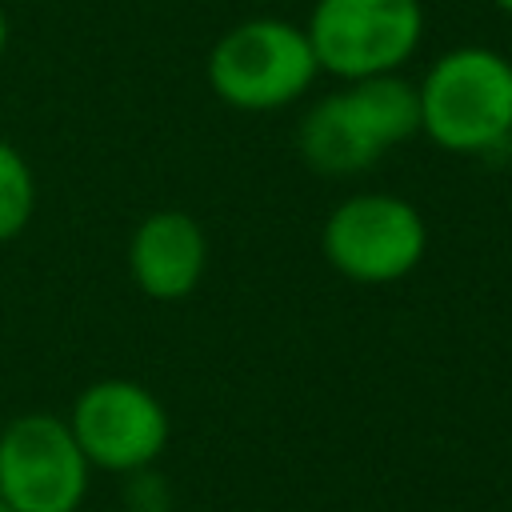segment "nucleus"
<instances>
[{
    "mask_svg": "<svg viewBox=\"0 0 512 512\" xmlns=\"http://www.w3.org/2000/svg\"><path fill=\"white\" fill-rule=\"evenodd\" d=\"M420 136V96L400 72L344 80L308 104L296 128L304 164L320 176H360L396 144Z\"/></svg>",
    "mask_w": 512,
    "mask_h": 512,
    "instance_id": "nucleus-1",
    "label": "nucleus"
},
{
    "mask_svg": "<svg viewBox=\"0 0 512 512\" xmlns=\"http://www.w3.org/2000/svg\"><path fill=\"white\" fill-rule=\"evenodd\" d=\"M420 96V132L456 156H484L512 136V60L484 44H460L432 60Z\"/></svg>",
    "mask_w": 512,
    "mask_h": 512,
    "instance_id": "nucleus-2",
    "label": "nucleus"
},
{
    "mask_svg": "<svg viewBox=\"0 0 512 512\" xmlns=\"http://www.w3.org/2000/svg\"><path fill=\"white\" fill-rule=\"evenodd\" d=\"M204 76L236 112H280L316 84L320 64L300 24L284 16H252L232 24L208 48Z\"/></svg>",
    "mask_w": 512,
    "mask_h": 512,
    "instance_id": "nucleus-3",
    "label": "nucleus"
},
{
    "mask_svg": "<svg viewBox=\"0 0 512 512\" xmlns=\"http://www.w3.org/2000/svg\"><path fill=\"white\" fill-rule=\"evenodd\" d=\"M304 32L320 72L368 80L400 72L416 56L424 8L420 0H316Z\"/></svg>",
    "mask_w": 512,
    "mask_h": 512,
    "instance_id": "nucleus-4",
    "label": "nucleus"
},
{
    "mask_svg": "<svg viewBox=\"0 0 512 512\" xmlns=\"http://www.w3.org/2000/svg\"><path fill=\"white\" fill-rule=\"evenodd\" d=\"M320 252L352 284H396L424 260L428 224L396 192H356L328 212Z\"/></svg>",
    "mask_w": 512,
    "mask_h": 512,
    "instance_id": "nucleus-5",
    "label": "nucleus"
},
{
    "mask_svg": "<svg viewBox=\"0 0 512 512\" xmlns=\"http://www.w3.org/2000/svg\"><path fill=\"white\" fill-rule=\"evenodd\" d=\"M92 464L64 416L24 412L0 428V500L12 512H80Z\"/></svg>",
    "mask_w": 512,
    "mask_h": 512,
    "instance_id": "nucleus-6",
    "label": "nucleus"
},
{
    "mask_svg": "<svg viewBox=\"0 0 512 512\" xmlns=\"http://www.w3.org/2000/svg\"><path fill=\"white\" fill-rule=\"evenodd\" d=\"M64 420L80 452L88 456L92 472L112 476H128L136 468L156 464L172 436L168 408L160 404V396L140 380L124 376L92 380L72 400V412Z\"/></svg>",
    "mask_w": 512,
    "mask_h": 512,
    "instance_id": "nucleus-7",
    "label": "nucleus"
},
{
    "mask_svg": "<svg viewBox=\"0 0 512 512\" xmlns=\"http://www.w3.org/2000/svg\"><path fill=\"white\" fill-rule=\"evenodd\" d=\"M208 272V236L196 216L180 208L148 212L128 236V276L160 304H176L200 288Z\"/></svg>",
    "mask_w": 512,
    "mask_h": 512,
    "instance_id": "nucleus-8",
    "label": "nucleus"
},
{
    "mask_svg": "<svg viewBox=\"0 0 512 512\" xmlns=\"http://www.w3.org/2000/svg\"><path fill=\"white\" fill-rule=\"evenodd\" d=\"M36 212V176L24 152L0 140V244L16 240Z\"/></svg>",
    "mask_w": 512,
    "mask_h": 512,
    "instance_id": "nucleus-9",
    "label": "nucleus"
},
{
    "mask_svg": "<svg viewBox=\"0 0 512 512\" xmlns=\"http://www.w3.org/2000/svg\"><path fill=\"white\" fill-rule=\"evenodd\" d=\"M124 512H172L176 500H172V484L148 464V468H136L124 476Z\"/></svg>",
    "mask_w": 512,
    "mask_h": 512,
    "instance_id": "nucleus-10",
    "label": "nucleus"
},
{
    "mask_svg": "<svg viewBox=\"0 0 512 512\" xmlns=\"http://www.w3.org/2000/svg\"><path fill=\"white\" fill-rule=\"evenodd\" d=\"M4 52H8V16L0 8V60H4Z\"/></svg>",
    "mask_w": 512,
    "mask_h": 512,
    "instance_id": "nucleus-11",
    "label": "nucleus"
},
{
    "mask_svg": "<svg viewBox=\"0 0 512 512\" xmlns=\"http://www.w3.org/2000/svg\"><path fill=\"white\" fill-rule=\"evenodd\" d=\"M492 4H496V8L504 12V16H512V0H492Z\"/></svg>",
    "mask_w": 512,
    "mask_h": 512,
    "instance_id": "nucleus-12",
    "label": "nucleus"
},
{
    "mask_svg": "<svg viewBox=\"0 0 512 512\" xmlns=\"http://www.w3.org/2000/svg\"><path fill=\"white\" fill-rule=\"evenodd\" d=\"M504 152H508V164H512V136H508V144H504Z\"/></svg>",
    "mask_w": 512,
    "mask_h": 512,
    "instance_id": "nucleus-13",
    "label": "nucleus"
},
{
    "mask_svg": "<svg viewBox=\"0 0 512 512\" xmlns=\"http://www.w3.org/2000/svg\"><path fill=\"white\" fill-rule=\"evenodd\" d=\"M0 512H12V508H8V504H4V500H0Z\"/></svg>",
    "mask_w": 512,
    "mask_h": 512,
    "instance_id": "nucleus-14",
    "label": "nucleus"
}]
</instances>
